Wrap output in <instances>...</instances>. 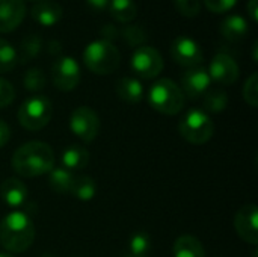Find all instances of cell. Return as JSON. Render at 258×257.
<instances>
[{"label":"cell","mask_w":258,"mask_h":257,"mask_svg":"<svg viewBox=\"0 0 258 257\" xmlns=\"http://www.w3.org/2000/svg\"><path fill=\"white\" fill-rule=\"evenodd\" d=\"M171 55L172 59L186 68H195L200 67L204 61V55L201 50V45L190 36H178L172 41L171 45Z\"/></svg>","instance_id":"obj_10"},{"label":"cell","mask_w":258,"mask_h":257,"mask_svg":"<svg viewBox=\"0 0 258 257\" xmlns=\"http://www.w3.org/2000/svg\"><path fill=\"white\" fill-rule=\"evenodd\" d=\"M180 135L190 144H206L215 133V124L207 112L203 109H190L180 120Z\"/></svg>","instance_id":"obj_5"},{"label":"cell","mask_w":258,"mask_h":257,"mask_svg":"<svg viewBox=\"0 0 258 257\" xmlns=\"http://www.w3.org/2000/svg\"><path fill=\"white\" fill-rule=\"evenodd\" d=\"M0 195H2L3 203L8 208L18 211L26 204L29 192H27L26 185L21 180L15 177H9L0 186Z\"/></svg>","instance_id":"obj_15"},{"label":"cell","mask_w":258,"mask_h":257,"mask_svg":"<svg viewBox=\"0 0 258 257\" xmlns=\"http://www.w3.org/2000/svg\"><path fill=\"white\" fill-rule=\"evenodd\" d=\"M41 48H42V38H41L39 35L32 33V35L26 36V38L21 41L20 48H18V52H17L18 62H20V64H26L27 61L36 58V56L39 55Z\"/></svg>","instance_id":"obj_24"},{"label":"cell","mask_w":258,"mask_h":257,"mask_svg":"<svg viewBox=\"0 0 258 257\" xmlns=\"http://www.w3.org/2000/svg\"><path fill=\"white\" fill-rule=\"evenodd\" d=\"M23 83H24V88L30 92H38L41 89L45 88L47 85V79H45V74L41 68H29L26 73H24V77H23Z\"/></svg>","instance_id":"obj_28"},{"label":"cell","mask_w":258,"mask_h":257,"mask_svg":"<svg viewBox=\"0 0 258 257\" xmlns=\"http://www.w3.org/2000/svg\"><path fill=\"white\" fill-rule=\"evenodd\" d=\"M110 0H86L88 6L92 8L94 11H106L109 6Z\"/></svg>","instance_id":"obj_36"},{"label":"cell","mask_w":258,"mask_h":257,"mask_svg":"<svg viewBox=\"0 0 258 257\" xmlns=\"http://www.w3.org/2000/svg\"><path fill=\"white\" fill-rule=\"evenodd\" d=\"M118 97L130 105L139 103L144 98V86L136 77H121L115 85Z\"/></svg>","instance_id":"obj_18"},{"label":"cell","mask_w":258,"mask_h":257,"mask_svg":"<svg viewBox=\"0 0 258 257\" xmlns=\"http://www.w3.org/2000/svg\"><path fill=\"white\" fill-rule=\"evenodd\" d=\"M148 103L163 115H177L184 108V94L171 79H159L150 88Z\"/></svg>","instance_id":"obj_4"},{"label":"cell","mask_w":258,"mask_h":257,"mask_svg":"<svg viewBox=\"0 0 258 257\" xmlns=\"http://www.w3.org/2000/svg\"><path fill=\"white\" fill-rule=\"evenodd\" d=\"M249 32V24L242 15H228L221 23V33L231 42L242 41Z\"/></svg>","instance_id":"obj_17"},{"label":"cell","mask_w":258,"mask_h":257,"mask_svg":"<svg viewBox=\"0 0 258 257\" xmlns=\"http://www.w3.org/2000/svg\"><path fill=\"white\" fill-rule=\"evenodd\" d=\"M119 35L130 47H136V48L144 45L148 39L147 32L141 26H127L119 30Z\"/></svg>","instance_id":"obj_29"},{"label":"cell","mask_w":258,"mask_h":257,"mask_svg":"<svg viewBox=\"0 0 258 257\" xmlns=\"http://www.w3.org/2000/svg\"><path fill=\"white\" fill-rule=\"evenodd\" d=\"M101 39H106V41H109V42H113V39H116L118 36H119V30L113 26V24H106V26H103L101 27Z\"/></svg>","instance_id":"obj_34"},{"label":"cell","mask_w":258,"mask_h":257,"mask_svg":"<svg viewBox=\"0 0 258 257\" xmlns=\"http://www.w3.org/2000/svg\"><path fill=\"white\" fill-rule=\"evenodd\" d=\"M70 192L73 194V197H76L80 201H89V200H92L95 197L97 185H95L92 177H89V176H79V177H76Z\"/></svg>","instance_id":"obj_25"},{"label":"cell","mask_w":258,"mask_h":257,"mask_svg":"<svg viewBox=\"0 0 258 257\" xmlns=\"http://www.w3.org/2000/svg\"><path fill=\"white\" fill-rule=\"evenodd\" d=\"M41 257H56V256H53V254H48V253H45V254H42Z\"/></svg>","instance_id":"obj_39"},{"label":"cell","mask_w":258,"mask_h":257,"mask_svg":"<svg viewBox=\"0 0 258 257\" xmlns=\"http://www.w3.org/2000/svg\"><path fill=\"white\" fill-rule=\"evenodd\" d=\"M257 9H258V0H249V2H248V14H249V18H251L252 21H258Z\"/></svg>","instance_id":"obj_37"},{"label":"cell","mask_w":258,"mask_h":257,"mask_svg":"<svg viewBox=\"0 0 258 257\" xmlns=\"http://www.w3.org/2000/svg\"><path fill=\"white\" fill-rule=\"evenodd\" d=\"M174 257H206V251L200 239L190 235L180 236L172 247Z\"/></svg>","instance_id":"obj_19"},{"label":"cell","mask_w":258,"mask_h":257,"mask_svg":"<svg viewBox=\"0 0 258 257\" xmlns=\"http://www.w3.org/2000/svg\"><path fill=\"white\" fill-rule=\"evenodd\" d=\"M9 139H11V129L3 120H0V148L5 147L9 142Z\"/></svg>","instance_id":"obj_35"},{"label":"cell","mask_w":258,"mask_h":257,"mask_svg":"<svg viewBox=\"0 0 258 257\" xmlns=\"http://www.w3.org/2000/svg\"><path fill=\"white\" fill-rule=\"evenodd\" d=\"M207 71L210 79L219 85H233L240 76L237 62L227 53L215 55Z\"/></svg>","instance_id":"obj_12"},{"label":"cell","mask_w":258,"mask_h":257,"mask_svg":"<svg viewBox=\"0 0 258 257\" xmlns=\"http://www.w3.org/2000/svg\"><path fill=\"white\" fill-rule=\"evenodd\" d=\"M258 211L254 203L242 206L234 217V229L242 241L257 245L258 244Z\"/></svg>","instance_id":"obj_11"},{"label":"cell","mask_w":258,"mask_h":257,"mask_svg":"<svg viewBox=\"0 0 258 257\" xmlns=\"http://www.w3.org/2000/svg\"><path fill=\"white\" fill-rule=\"evenodd\" d=\"M243 98L245 101L252 106V108H257L258 105V74L257 73H252L245 85H243Z\"/></svg>","instance_id":"obj_30"},{"label":"cell","mask_w":258,"mask_h":257,"mask_svg":"<svg viewBox=\"0 0 258 257\" xmlns=\"http://www.w3.org/2000/svg\"><path fill=\"white\" fill-rule=\"evenodd\" d=\"M0 257H14L11 253H0Z\"/></svg>","instance_id":"obj_38"},{"label":"cell","mask_w":258,"mask_h":257,"mask_svg":"<svg viewBox=\"0 0 258 257\" xmlns=\"http://www.w3.org/2000/svg\"><path fill=\"white\" fill-rule=\"evenodd\" d=\"M35 241V226L21 211L8 214L0 223V244L9 253H24Z\"/></svg>","instance_id":"obj_2"},{"label":"cell","mask_w":258,"mask_h":257,"mask_svg":"<svg viewBox=\"0 0 258 257\" xmlns=\"http://www.w3.org/2000/svg\"><path fill=\"white\" fill-rule=\"evenodd\" d=\"M237 0H204V5L209 11L215 14H224L231 11L236 6Z\"/></svg>","instance_id":"obj_33"},{"label":"cell","mask_w":258,"mask_h":257,"mask_svg":"<svg viewBox=\"0 0 258 257\" xmlns=\"http://www.w3.org/2000/svg\"><path fill=\"white\" fill-rule=\"evenodd\" d=\"M24 17V0H0V33H9L17 29Z\"/></svg>","instance_id":"obj_14"},{"label":"cell","mask_w":258,"mask_h":257,"mask_svg":"<svg viewBox=\"0 0 258 257\" xmlns=\"http://www.w3.org/2000/svg\"><path fill=\"white\" fill-rule=\"evenodd\" d=\"M125 257H144V256H133V254H127Z\"/></svg>","instance_id":"obj_40"},{"label":"cell","mask_w":258,"mask_h":257,"mask_svg":"<svg viewBox=\"0 0 258 257\" xmlns=\"http://www.w3.org/2000/svg\"><path fill=\"white\" fill-rule=\"evenodd\" d=\"M210 83L212 79L209 76V71L203 65L189 68L181 76V91L190 100H197L198 97L204 95L209 91Z\"/></svg>","instance_id":"obj_13"},{"label":"cell","mask_w":258,"mask_h":257,"mask_svg":"<svg viewBox=\"0 0 258 257\" xmlns=\"http://www.w3.org/2000/svg\"><path fill=\"white\" fill-rule=\"evenodd\" d=\"M150 250H151V238L148 233L136 232L132 235L130 241H128V254L147 257Z\"/></svg>","instance_id":"obj_26"},{"label":"cell","mask_w":258,"mask_h":257,"mask_svg":"<svg viewBox=\"0 0 258 257\" xmlns=\"http://www.w3.org/2000/svg\"><path fill=\"white\" fill-rule=\"evenodd\" d=\"M53 83L60 91H73L80 82V67L71 56H59L51 67Z\"/></svg>","instance_id":"obj_9"},{"label":"cell","mask_w":258,"mask_h":257,"mask_svg":"<svg viewBox=\"0 0 258 257\" xmlns=\"http://www.w3.org/2000/svg\"><path fill=\"white\" fill-rule=\"evenodd\" d=\"M15 98V89L11 82L0 77V108L9 106Z\"/></svg>","instance_id":"obj_32"},{"label":"cell","mask_w":258,"mask_h":257,"mask_svg":"<svg viewBox=\"0 0 258 257\" xmlns=\"http://www.w3.org/2000/svg\"><path fill=\"white\" fill-rule=\"evenodd\" d=\"M132 70L141 79H154L163 70V58L151 45H141L135 50L132 61Z\"/></svg>","instance_id":"obj_7"},{"label":"cell","mask_w":258,"mask_h":257,"mask_svg":"<svg viewBox=\"0 0 258 257\" xmlns=\"http://www.w3.org/2000/svg\"><path fill=\"white\" fill-rule=\"evenodd\" d=\"M107 9L119 23H130L138 15V6L133 0H110Z\"/></svg>","instance_id":"obj_22"},{"label":"cell","mask_w":258,"mask_h":257,"mask_svg":"<svg viewBox=\"0 0 258 257\" xmlns=\"http://www.w3.org/2000/svg\"><path fill=\"white\" fill-rule=\"evenodd\" d=\"M88 162H89V153L82 145H70L62 153V167L70 171L82 170L88 165Z\"/></svg>","instance_id":"obj_20"},{"label":"cell","mask_w":258,"mask_h":257,"mask_svg":"<svg viewBox=\"0 0 258 257\" xmlns=\"http://www.w3.org/2000/svg\"><path fill=\"white\" fill-rule=\"evenodd\" d=\"M76 180V176L73 171L63 168V167H57V168H53L50 173H48V183H50V188L57 192V194H67L71 191L73 188V183Z\"/></svg>","instance_id":"obj_21"},{"label":"cell","mask_w":258,"mask_h":257,"mask_svg":"<svg viewBox=\"0 0 258 257\" xmlns=\"http://www.w3.org/2000/svg\"><path fill=\"white\" fill-rule=\"evenodd\" d=\"M83 62L89 71L100 76H107L118 70L121 64V53L113 42L95 39L86 45L83 52Z\"/></svg>","instance_id":"obj_3"},{"label":"cell","mask_w":258,"mask_h":257,"mask_svg":"<svg viewBox=\"0 0 258 257\" xmlns=\"http://www.w3.org/2000/svg\"><path fill=\"white\" fill-rule=\"evenodd\" d=\"M18 62L15 47L0 38V73H8L15 68Z\"/></svg>","instance_id":"obj_27"},{"label":"cell","mask_w":258,"mask_h":257,"mask_svg":"<svg viewBox=\"0 0 258 257\" xmlns=\"http://www.w3.org/2000/svg\"><path fill=\"white\" fill-rule=\"evenodd\" d=\"M53 115V105L45 95H33L23 101L18 109L20 124L32 132L44 129Z\"/></svg>","instance_id":"obj_6"},{"label":"cell","mask_w":258,"mask_h":257,"mask_svg":"<svg viewBox=\"0 0 258 257\" xmlns=\"http://www.w3.org/2000/svg\"><path fill=\"white\" fill-rule=\"evenodd\" d=\"M30 14H32V18H33L38 24L45 26V27H50V26L57 24V23L62 20L63 11H62L60 5L56 3V2H51V0H41V2H36V3L32 6Z\"/></svg>","instance_id":"obj_16"},{"label":"cell","mask_w":258,"mask_h":257,"mask_svg":"<svg viewBox=\"0 0 258 257\" xmlns=\"http://www.w3.org/2000/svg\"><path fill=\"white\" fill-rule=\"evenodd\" d=\"M203 106L207 114H221L228 106V95L224 89H210L204 94Z\"/></svg>","instance_id":"obj_23"},{"label":"cell","mask_w":258,"mask_h":257,"mask_svg":"<svg viewBox=\"0 0 258 257\" xmlns=\"http://www.w3.org/2000/svg\"><path fill=\"white\" fill-rule=\"evenodd\" d=\"M177 11L187 18H194L201 12V0H174Z\"/></svg>","instance_id":"obj_31"},{"label":"cell","mask_w":258,"mask_h":257,"mask_svg":"<svg viewBox=\"0 0 258 257\" xmlns=\"http://www.w3.org/2000/svg\"><path fill=\"white\" fill-rule=\"evenodd\" d=\"M12 170L21 177H38L53 170V148L41 141H29L12 155Z\"/></svg>","instance_id":"obj_1"},{"label":"cell","mask_w":258,"mask_h":257,"mask_svg":"<svg viewBox=\"0 0 258 257\" xmlns=\"http://www.w3.org/2000/svg\"><path fill=\"white\" fill-rule=\"evenodd\" d=\"M70 127L79 139L83 142H92L98 135L100 120L92 108L80 106L73 111L70 117Z\"/></svg>","instance_id":"obj_8"},{"label":"cell","mask_w":258,"mask_h":257,"mask_svg":"<svg viewBox=\"0 0 258 257\" xmlns=\"http://www.w3.org/2000/svg\"><path fill=\"white\" fill-rule=\"evenodd\" d=\"M29 2H41V0H29Z\"/></svg>","instance_id":"obj_41"}]
</instances>
